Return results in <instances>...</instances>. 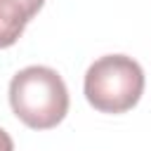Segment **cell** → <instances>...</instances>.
I'll return each instance as SVG.
<instances>
[{
    "label": "cell",
    "mask_w": 151,
    "mask_h": 151,
    "mask_svg": "<svg viewBox=\"0 0 151 151\" xmlns=\"http://www.w3.org/2000/svg\"><path fill=\"white\" fill-rule=\"evenodd\" d=\"M9 106L31 130H52L68 113L64 78L50 66H26L9 80Z\"/></svg>",
    "instance_id": "1"
},
{
    "label": "cell",
    "mask_w": 151,
    "mask_h": 151,
    "mask_svg": "<svg viewBox=\"0 0 151 151\" xmlns=\"http://www.w3.org/2000/svg\"><path fill=\"white\" fill-rule=\"evenodd\" d=\"M33 17L17 0H0V50L12 47Z\"/></svg>",
    "instance_id": "3"
},
{
    "label": "cell",
    "mask_w": 151,
    "mask_h": 151,
    "mask_svg": "<svg viewBox=\"0 0 151 151\" xmlns=\"http://www.w3.org/2000/svg\"><path fill=\"white\" fill-rule=\"evenodd\" d=\"M83 92L99 113H125L144 94V68L127 54H104L85 71Z\"/></svg>",
    "instance_id": "2"
},
{
    "label": "cell",
    "mask_w": 151,
    "mask_h": 151,
    "mask_svg": "<svg viewBox=\"0 0 151 151\" xmlns=\"http://www.w3.org/2000/svg\"><path fill=\"white\" fill-rule=\"evenodd\" d=\"M17 2H21V5L28 9V14H31V17H35V14L40 12V7L45 5V0H17Z\"/></svg>",
    "instance_id": "4"
},
{
    "label": "cell",
    "mask_w": 151,
    "mask_h": 151,
    "mask_svg": "<svg viewBox=\"0 0 151 151\" xmlns=\"http://www.w3.org/2000/svg\"><path fill=\"white\" fill-rule=\"evenodd\" d=\"M0 151H14V142H12V137L0 127Z\"/></svg>",
    "instance_id": "5"
}]
</instances>
